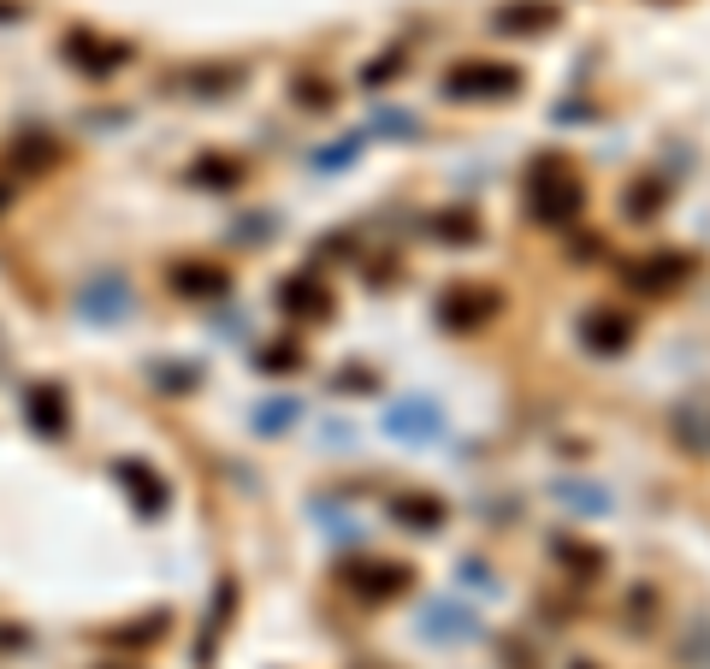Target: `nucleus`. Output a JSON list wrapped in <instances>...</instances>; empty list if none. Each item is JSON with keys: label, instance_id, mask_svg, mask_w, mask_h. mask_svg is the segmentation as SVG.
<instances>
[{"label": "nucleus", "instance_id": "1", "mask_svg": "<svg viewBox=\"0 0 710 669\" xmlns=\"http://www.w3.org/2000/svg\"><path fill=\"white\" fill-rule=\"evenodd\" d=\"M439 90L450 101H504L522 90V72L515 65H497V60H462V65H450Z\"/></svg>", "mask_w": 710, "mask_h": 669}, {"label": "nucleus", "instance_id": "2", "mask_svg": "<svg viewBox=\"0 0 710 669\" xmlns=\"http://www.w3.org/2000/svg\"><path fill=\"white\" fill-rule=\"evenodd\" d=\"M444 426H450V421H444V409L432 403V398H403V403L385 409V439L409 444V451H426V444H439Z\"/></svg>", "mask_w": 710, "mask_h": 669}, {"label": "nucleus", "instance_id": "3", "mask_svg": "<svg viewBox=\"0 0 710 669\" xmlns=\"http://www.w3.org/2000/svg\"><path fill=\"white\" fill-rule=\"evenodd\" d=\"M414 634L432 646H467V640H480V616L456 605V598H426L421 616H414Z\"/></svg>", "mask_w": 710, "mask_h": 669}, {"label": "nucleus", "instance_id": "4", "mask_svg": "<svg viewBox=\"0 0 710 669\" xmlns=\"http://www.w3.org/2000/svg\"><path fill=\"white\" fill-rule=\"evenodd\" d=\"M497 308H504V297L492 285H450L439 297V326L444 332H480Z\"/></svg>", "mask_w": 710, "mask_h": 669}, {"label": "nucleus", "instance_id": "5", "mask_svg": "<svg viewBox=\"0 0 710 669\" xmlns=\"http://www.w3.org/2000/svg\"><path fill=\"white\" fill-rule=\"evenodd\" d=\"M550 173L557 178H545V173L533 178V219H545V226H575L580 208H586V191L563 173V161L550 166Z\"/></svg>", "mask_w": 710, "mask_h": 669}, {"label": "nucleus", "instance_id": "6", "mask_svg": "<svg viewBox=\"0 0 710 669\" xmlns=\"http://www.w3.org/2000/svg\"><path fill=\"white\" fill-rule=\"evenodd\" d=\"M136 308V297H131V285L125 279H90V285H78V297H72V315L78 320H95V326H107V320H125Z\"/></svg>", "mask_w": 710, "mask_h": 669}, {"label": "nucleus", "instance_id": "7", "mask_svg": "<svg viewBox=\"0 0 710 669\" xmlns=\"http://www.w3.org/2000/svg\"><path fill=\"white\" fill-rule=\"evenodd\" d=\"M356 587V598H368V605H385V598L409 593L414 587V569L409 563H350V575H343Z\"/></svg>", "mask_w": 710, "mask_h": 669}, {"label": "nucleus", "instance_id": "8", "mask_svg": "<svg viewBox=\"0 0 710 669\" xmlns=\"http://www.w3.org/2000/svg\"><path fill=\"white\" fill-rule=\"evenodd\" d=\"M113 480L125 486V497L136 504V516H161V510L172 504V492H166V480L148 469V462H136V456H125V462H113Z\"/></svg>", "mask_w": 710, "mask_h": 669}, {"label": "nucleus", "instance_id": "9", "mask_svg": "<svg viewBox=\"0 0 710 669\" xmlns=\"http://www.w3.org/2000/svg\"><path fill=\"white\" fill-rule=\"evenodd\" d=\"M580 344L593 356H621L634 344V320L621 315V308H593V315L580 320Z\"/></svg>", "mask_w": 710, "mask_h": 669}, {"label": "nucleus", "instance_id": "10", "mask_svg": "<svg viewBox=\"0 0 710 669\" xmlns=\"http://www.w3.org/2000/svg\"><path fill=\"white\" fill-rule=\"evenodd\" d=\"M65 60H72L78 72H90V78H107V72H119V65L131 60V48L125 42H101V37H90V30H78V37H65Z\"/></svg>", "mask_w": 710, "mask_h": 669}, {"label": "nucleus", "instance_id": "11", "mask_svg": "<svg viewBox=\"0 0 710 669\" xmlns=\"http://www.w3.org/2000/svg\"><path fill=\"white\" fill-rule=\"evenodd\" d=\"M687 272H692V261L687 255H675V249H657V255H646V261H634L628 267V285L634 290H675V285H687Z\"/></svg>", "mask_w": 710, "mask_h": 669}, {"label": "nucleus", "instance_id": "12", "mask_svg": "<svg viewBox=\"0 0 710 669\" xmlns=\"http://www.w3.org/2000/svg\"><path fill=\"white\" fill-rule=\"evenodd\" d=\"M550 24H557V7H550V0H510V7L492 12L497 37H539Z\"/></svg>", "mask_w": 710, "mask_h": 669}, {"label": "nucleus", "instance_id": "13", "mask_svg": "<svg viewBox=\"0 0 710 669\" xmlns=\"http://www.w3.org/2000/svg\"><path fill=\"white\" fill-rule=\"evenodd\" d=\"M391 516L403 527H414V534H439V527L450 522V510H444V497H432V492H397Z\"/></svg>", "mask_w": 710, "mask_h": 669}, {"label": "nucleus", "instance_id": "14", "mask_svg": "<svg viewBox=\"0 0 710 669\" xmlns=\"http://www.w3.org/2000/svg\"><path fill=\"white\" fill-rule=\"evenodd\" d=\"M24 415H30V426H37L42 439H60L65 426H72V415H65V398H60V385H30V391H24Z\"/></svg>", "mask_w": 710, "mask_h": 669}, {"label": "nucleus", "instance_id": "15", "mask_svg": "<svg viewBox=\"0 0 710 669\" xmlns=\"http://www.w3.org/2000/svg\"><path fill=\"white\" fill-rule=\"evenodd\" d=\"M675 439H681L692 456H710V391H692V398L675 409Z\"/></svg>", "mask_w": 710, "mask_h": 669}, {"label": "nucleus", "instance_id": "16", "mask_svg": "<svg viewBox=\"0 0 710 669\" xmlns=\"http://www.w3.org/2000/svg\"><path fill=\"white\" fill-rule=\"evenodd\" d=\"M172 290H178V297H196V302L225 297V272L214 261H178L172 267Z\"/></svg>", "mask_w": 710, "mask_h": 669}, {"label": "nucleus", "instance_id": "17", "mask_svg": "<svg viewBox=\"0 0 710 669\" xmlns=\"http://www.w3.org/2000/svg\"><path fill=\"white\" fill-rule=\"evenodd\" d=\"M279 302L290 308V315H308V320H326V315H332V290L315 285V279H285V285H279Z\"/></svg>", "mask_w": 710, "mask_h": 669}, {"label": "nucleus", "instance_id": "18", "mask_svg": "<svg viewBox=\"0 0 710 669\" xmlns=\"http://www.w3.org/2000/svg\"><path fill=\"white\" fill-rule=\"evenodd\" d=\"M550 497H563V504L586 510V516H610V510H616V492H610V486H593V480H557V486H550Z\"/></svg>", "mask_w": 710, "mask_h": 669}, {"label": "nucleus", "instance_id": "19", "mask_svg": "<svg viewBox=\"0 0 710 669\" xmlns=\"http://www.w3.org/2000/svg\"><path fill=\"white\" fill-rule=\"evenodd\" d=\"M231 605H237V580L225 575V580H219V605L207 610V628H202V640H196V663H207V658H214L219 634H225V622H231Z\"/></svg>", "mask_w": 710, "mask_h": 669}, {"label": "nucleus", "instance_id": "20", "mask_svg": "<svg viewBox=\"0 0 710 669\" xmlns=\"http://www.w3.org/2000/svg\"><path fill=\"white\" fill-rule=\"evenodd\" d=\"M550 557L568 563V575H604V552H598V545H580L568 534H550Z\"/></svg>", "mask_w": 710, "mask_h": 669}, {"label": "nucleus", "instance_id": "21", "mask_svg": "<svg viewBox=\"0 0 710 669\" xmlns=\"http://www.w3.org/2000/svg\"><path fill=\"white\" fill-rule=\"evenodd\" d=\"M290 421H302V398H267V403H255V433L279 439Z\"/></svg>", "mask_w": 710, "mask_h": 669}, {"label": "nucleus", "instance_id": "22", "mask_svg": "<svg viewBox=\"0 0 710 669\" xmlns=\"http://www.w3.org/2000/svg\"><path fill=\"white\" fill-rule=\"evenodd\" d=\"M189 184H214V191H237L244 184V166L225 161V154H202L196 166H189Z\"/></svg>", "mask_w": 710, "mask_h": 669}, {"label": "nucleus", "instance_id": "23", "mask_svg": "<svg viewBox=\"0 0 710 669\" xmlns=\"http://www.w3.org/2000/svg\"><path fill=\"white\" fill-rule=\"evenodd\" d=\"M361 143H368V136H338L332 148H320V154H308V166H315V173H338V166H350L356 154H361Z\"/></svg>", "mask_w": 710, "mask_h": 669}, {"label": "nucleus", "instance_id": "24", "mask_svg": "<svg viewBox=\"0 0 710 669\" xmlns=\"http://www.w3.org/2000/svg\"><path fill=\"white\" fill-rule=\"evenodd\" d=\"M432 231H439V244H474V237H480V226H474V214H467V208L439 214V219H432Z\"/></svg>", "mask_w": 710, "mask_h": 669}, {"label": "nucleus", "instance_id": "25", "mask_svg": "<svg viewBox=\"0 0 710 669\" xmlns=\"http://www.w3.org/2000/svg\"><path fill=\"white\" fill-rule=\"evenodd\" d=\"M373 131H391V136H421V119H414V113H397V107H379V113H373Z\"/></svg>", "mask_w": 710, "mask_h": 669}, {"label": "nucleus", "instance_id": "26", "mask_svg": "<svg viewBox=\"0 0 710 669\" xmlns=\"http://www.w3.org/2000/svg\"><path fill=\"white\" fill-rule=\"evenodd\" d=\"M154 385H161V391H189V385H196V368H184V362H154Z\"/></svg>", "mask_w": 710, "mask_h": 669}, {"label": "nucleus", "instance_id": "27", "mask_svg": "<svg viewBox=\"0 0 710 669\" xmlns=\"http://www.w3.org/2000/svg\"><path fill=\"white\" fill-rule=\"evenodd\" d=\"M315 516H320V527H326L332 539H361V527H350V516H343L338 504H315Z\"/></svg>", "mask_w": 710, "mask_h": 669}, {"label": "nucleus", "instance_id": "28", "mask_svg": "<svg viewBox=\"0 0 710 669\" xmlns=\"http://www.w3.org/2000/svg\"><path fill=\"white\" fill-rule=\"evenodd\" d=\"M657 208H663V191H657V184H634V196H628V214H634V219H651Z\"/></svg>", "mask_w": 710, "mask_h": 669}, {"label": "nucleus", "instance_id": "29", "mask_svg": "<svg viewBox=\"0 0 710 669\" xmlns=\"http://www.w3.org/2000/svg\"><path fill=\"white\" fill-rule=\"evenodd\" d=\"M462 580H467L474 593H497V575H492L480 557H467V563H462Z\"/></svg>", "mask_w": 710, "mask_h": 669}, {"label": "nucleus", "instance_id": "30", "mask_svg": "<svg viewBox=\"0 0 710 669\" xmlns=\"http://www.w3.org/2000/svg\"><path fill=\"white\" fill-rule=\"evenodd\" d=\"M332 385H338V391H373V373H368V368H343Z\"/></svg>", "mask_w": 710, "mask_h": 669}, {"label": "nucleus", "instance_id": "31", "mask_svg": "<svg viewBox=\"0 0 710 669\" xmlns=\"http://www.w3.org/2000/svg\"><path fill=\"white\" fill-rule=\"evenodd\" d=\"M397 65H403V48H397V54H385V60H379L373 72H368V83H385V78L397 72Z\"/></svg>", "mask_w": 710, "mask_h": 669}, {"label": "nucleus", "instance_id": "32", "mask_svg": "<svg viewBox=\"0 0 710 669\" xmlns=\"http://www.w3.org/2000/svg\"><path fill=\"white\" fill-rule=\"evenodd\" d=\"M261 362H267V368H297V350H267Z\"/></svg>", "mask_w": 710, "mask_h": 669}, {"label": "nucleus", "instance_id": "33", "mask_svg": "<svg viewBox=\"0 0 710 669\" xmlns=\"http://www.w3.org/2000/svg\"><path fill=\"white\" fill-rule=\"evenodd\" d=\"M568 669H593V663H568Z\"/></svg>", "mask_w": 710, "mask_h": 669}]
</instances>
